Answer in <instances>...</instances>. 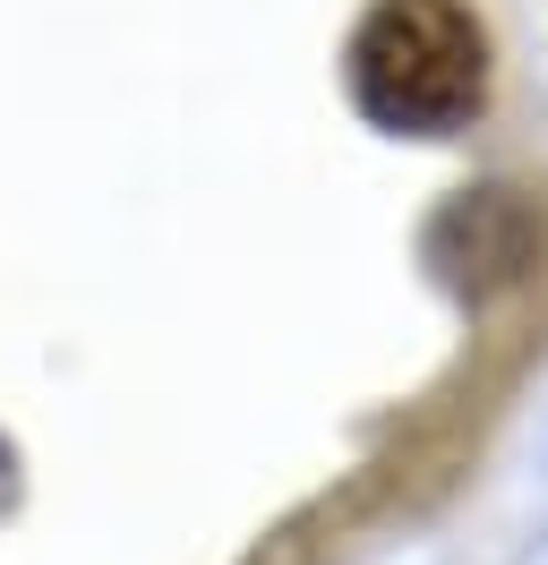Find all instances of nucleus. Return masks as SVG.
Here are the masks:
<instances>
[{
	"instance_id": "obj_1",
	"label": "nucleus",
	"mask_w": 548,
	"mask_h": 565,
	"mask_svg": "<svg viewBox=\"0 0 548 565\" xmlns=\"http://www.w3.org/2000/svg\"><path fill=\"white\" fill-rule=\"evenodd\" d=\"M488 95V43H479L472 9L454 0H377L351 35V104L377 129L403 138H438L463 129Z\"/></svg>"
}]
</instances>
